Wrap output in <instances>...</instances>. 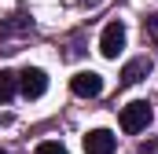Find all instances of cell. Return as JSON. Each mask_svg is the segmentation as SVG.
I'll list each match as a JSON object with an SVG mask.
<instances>
[{
  "label": "cell",
  "mask_w": 158,
  "mask_h": 154,
  "mask_svg": "<svg viewBox=\"0 0 158 154\" xmlns=\"http://www.w3.org/2000/svg\"><path fill=\"white\" fill-rule=\"evenodd\" d=\"M151 125V103H143V99H132V103H125L121 107V128L132 136V132H143Z\"/></svg>",
  "instance_id": "1"
},
{
  "label": "cell",
  "mask_w": 158,
  "mask_h": 154,
  "mask_svg": "<svg viewBox=\"0 0 158 154\" xmlns=\"http://www.w3.org/2000/svg\"><path fill=\"white\" fill-rule=\"evenodd\" d=\"M19 92H22L26 99H40V95L48 92V74L37 70V66H26V70L19 74Z\"/></svg>",
  "instance_id": "2"
},
{
  "label": "cell",
  "mask_w": 158,
  "mask_h": 154,
  "mask_svg": "<svg viewBox=\"0 0 158 154\" xmlns=\"http://www.w3.org/2000/svg\"><path fill=\"white\" fill-rule=\"evenodd\" d=\"M114 147H118V136L107 128H92L85 136V154H114Z\"/></svg>",
  "instance_id": "3"
},
{
  "label": "cell",
  "mask_w": 158,
  "mask_h": 154,
  "mask_svg": "<svg viewBox=\"0 0 158 154\" xmlns=\"http://www.w3.org/2000/svg\"><path fill=\"white\" fill-rule=\"evenodd\" d=\"M70 88H74V95H81V99H96V95L103 92V77L92 74V70H81V74L70 81Z\"/></svg>",
  "instance_id": "4"
},
{
  "label": "cell",
  "mask_w": 158,
  "mask_h": 154,
  "mask_svg": "<svg viewBox=\"0 0 158 154\" xmlns=\"http://www.w3.org/2000/svg\"><path fill=\"white\" fill-rule=\"evenodd\" d=\"M121 48H125V26H121V22H110V26L103 30V37H99V51H103L107 59H118Z\"/></svg>",
  "instance_id": "5"
},
{
  "label": "cell",
  "mask_w": 158,
  "mask_h": 154,
  "mask_svg": "<svg viewBox=\"0 0 158 154\" xmlns=\"http://www.w3.org/2000/svg\"><path fill=\"white\" fill-rule=\"evenodd\" d=\"M147 74H151V59H147V55L129 59V63H125V70H121V84H140Z\"/></svg>",
  "instance_id": "6"
},
{
  "label": "cell",
  "mask_w": 158,
  "mask_h": 154,
  "mask_svg": "<svg viewBox=\"0 0 158 154\" xmlns=\"http://www.w3.org/2000/svg\"><path fill=\"white\" fill-rule=\"evenodd\" d=\"M30 18L26 15H11V18H4L0 22V37H19V33H30Z\"/></svg>",
  "instance_id": "7"
},
{
  "label": "cell",
  "mask_w": 158,
  "mask_h": 154,
  "mask_svg": "<svg viewBox=\"0 0 158 154\" xmlns=\"http://www.w3.org/2000/svg\"><path fill=\"white\" fill-rule=\"evenodd\" d=\"M15 88H19V77L11 74V70H0V103H7L15 95Z\"/></svg>",
  "instance_id": "8"
},
{
  "label": "cell",
  "mask_w": 158,
  "mask_h": 154,
  "mask_svg": "<svg viewBox=\"0 0 158 154\" xmlns=\"http://www.w3.org/2000/svg\"><path fill=\"white\" fill-rule=\"evenodd\" d=\"M33 154H66V147H63L59 140H44V143H37Z\"/></svg>",
  "instance_id": "9"
},
{
  "label": "cell",
  "mask_w": 158,
  "mask_h": 154,
  "mask_svg": "<svg viewBox=\"0 0 158 154\" xmlns=\"http://www.w3.org/2000/svg\"><path fill=\"white\" fill-rule=\"evenodd\" d=\"M143 33H147V37H151V40L158 44V15H151V18H147V26H143Z\"/></svg>",
  "instance_id": "10"
},
{
  "label": "cell",
  "mask_w": 158,
  "mask_h": 154,
  "mask_svg": "<svg viewBox=\"0 0 158 154\" xmlns=\"http://www.w3.org/2000/svg\"><path fill=\"white\" fill-rule=\"evenodd\" d=\"M140 154H158V140H147V143L140 147Z\"/></svg>",
  "instance_id": "11"
},
{
  "label": "cell",
  "mask_w": 158,
  "mask_h": 154,
  "mask_svg": "<svg viewBox=\"0 0 158 154\" xmlns=\"http://www.w3.org/2000/svg\"><path fill=\"white\" fill-rule=\"evenodd\" d=\"M0 154H4V151H0Z\"/></svg>",
  "instance_id": "12"
}]
</instances>
